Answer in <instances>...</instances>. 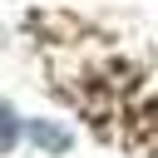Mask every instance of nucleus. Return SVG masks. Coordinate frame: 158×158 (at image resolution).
Wrapping results in <instances>:
<instances>
[{"label":"nucleus","mask_w":158,"mask_h":158,"mask_svg":"<svg viewBox=\"0 0 158 158\" xmlns=\"http://www.w3.org/2000/svg\"><path fill=\"white\" fill-rule=\"evenodd\" d=\"M25 143L40 148V153H49V158H64V153L74 148V128H69L64 118L35 114V118H25Z\"/></svg>","instance_id":"nucleus-1"},{"label":"nucleus","mask_w":158,"mask_h":158,"mask_svg":"<svg viewBox=\"0 0 158 158\" xmlns=\"http://www.w3.org/2000/svg\"><path fill=\"white\" fill-rule=\"evenodd\" d=\"M20 143H25V114L15 109V99L0 94V158H10Z\"/></svg>","instance_id":"nucleus-2"}]
</instances>
